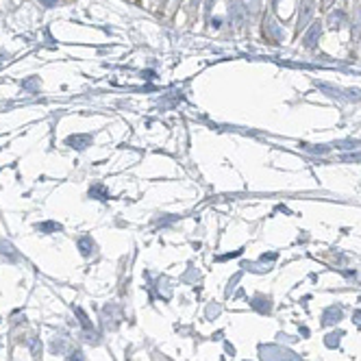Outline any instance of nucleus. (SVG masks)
I'll return each mask as SVG.
<instances>
[{"label": "nucleus", "mask_w": 361, "mask_h": 361, "mask_svg": "<svg viewBox=\"0 0 361 361\" xmlns=\"http://www.w3.org/2000/svg\"><path fill=\"white\" fill-rule=\"evenodd\" d=\"M70 361H85V357H83V352L81 350H74L70 355Z\"/></svg>", "instance_id": "17"}, {"label": "nucleus", "mask_w": 361, "mask_h": 361, "mask_svg": "<svg viewBox=\"0 0 361 361\" xmlns=\"http://www.w3.org/2000/svg\"><path fill=\"white\" fill-rule=\"evenodd\" d=\"M324 3H333V0H324Z\"/></svg>", "instance_id": "22"}, {"label": "nucleus", "mask_w": 361, "mask_h": 361, "mask_svg": "<svg viewBox=\"0 0 361 361\" xmlns=\"http://www.w3.org/2000/svg\"><path fill=\"white\" fill-rule=\"evenodd\" d=\"M355 320H359V322H361V313H355Z\"/></svg>", "instance_id": "21"}, {"label": "nucleus", "mask_w": 361, "mask_h": 361, "mask_svg": "<svg viewBox=\"0 0 361 361\" xmlns=\"http://www.w3.org/2000/svg\"><path fill=\"white\" fill-rule=\"evenodd\" d=\"M92 196H100V198H107V190L103 185H96V187H92Z\"/></svg>", "instance_id": "14"}, {"label": "nucleus", "mask_w": 361, "mask_h": 361, "mask_svg": "<svg viewBox=\"0 0 361 361\" xmlns=\"http://www.w3.org/2000/svg\"><path fill=\"white\" fill-rule=\"evenodd\" d=\"M213 313H215V315H218V313H220V307H218V305H215V307H213V305H211V307H209V318H211Z\"/></svg>", "instance_id": "18"}, {"label": "nucleus", "mask_w": 361, "mask_h": 361, "mask_svg": "<svg viewBox=\"0 0 361 361\" xmlns=\"http://www.w3.org/2000/svg\"><path fill=\"white\" fill-rule=\"evenodd\" d=\"M198 3H200V0H192V7H198Z\"/></svg>", "instance_id": "20"}, {"label": "nucleus", "mask_w": 361, "mask_h": 361, "mask_svg": "<svg viewBox=\"0 0 361 361\" xmlns=\"http://www.w3.org/2000/svg\"><path fill=\"white\" fill-rule=\"evenodd\" d=\"M39 342H37V337H31V350H33V355H39Z\"/></svg>", "instance_id": "16"}, {"label": "nucleus", "mask_w": 361, "mask_h": 361, "mask_svg": "<svg viewBox=\"0 0 361 361\" xmlns=\"http://www.w3.org/2000/svg\"><path fill=\"white\" fill-rule=\"evenodd\" d=\"M76 315H78V318H81V324H83V327H85V329H87V331H89V329H92V322H89V318H87V315H85V311H83V309H81V307H76Z\"/></svg>", "instance_id": "13"}, {"label": "nucleus", "mask_w": 361, "mask_h": 361, "mask_svg": "<svg viewBox=\"0 0 361 361\" xmlns=\"http://www.w3.org/2000/svg\"><path fill=\"white\" fill-rule=\"evenodd\" d=\"M78 250H81L83 257H89L92 250H94V240L92 237H81V240H78Z\"/></svg>", "instance_id": "8"}, {"label": "nucleus", "mask_w": 361, "mask_h": 361, "mask_svg": "<svg viewBox=\"0 0 361 361\" xmlns=\"http://www.w3.org/2000/svg\"><path fill=\"white\" fill-rule=\"evenodd\" d=\"M250 305L257 309V311H261V313H268L272 305H270V298H265V296H255V298L250 300Z\"/></svg>", "instance_id": "6"}, {"label": "nucleus", "mask_w": 361, "mask_h": 361, "mask_svg": "<svg viewBox=\"0 0 361 361\" xmlns=\"http://www.w3.org/2000/svg\"><path fill=\"white\" fill-rule=\"evenodd\" d=\"M0 255L7 257L9 261H16V259H20V252L16 250V246H13L11 242H0Z\"/></svg>", "instance_id": "5"}, {"label": "nucleus", "mask_w": 361, "mask_h": 361, "mask_svg": "<svg viewBox=\"0 0 361 361\" xmlns=\"http://www.w3.org/2000/svg\"><path fill=\"white\" fill-rule=\"evenodd\" d=\"M259 355H261L263 361H300L296 352L283 348V346H261Z\"/></svg>", "instance_id": "1"}, {"label": "nucleus", "mask_w": 361, "mask_h": 361, "mask_svg": "<svg viewBox=\"0 0 361 361\" xmlns=\"http://www.w3.org/2000/svg\"><path fill=\"white\" fill-rule=\"evenodd\" d=\"M50 348H53V352H55V355H59V352H63V350H66V339H59V337H57L55 339V342H53V346H50Z\"/></svg>", "instance_id": "12"}, {"label": "nucleus", "mask_w": 361, "mask_h": 361, "mask_svg": "<svg viewBox=\"0 0 361 361\" xmlns=\"http://www.w3.org/2000/svg\"><path fill=\"white\" fill-rule=\"evenodd\" d=\"M342 309H339V307H329L327 309V311H324L322 313V324H324V327H331V324H335V322H339V320H342Z\"/></svg>", "instance_id": "2"}, {"label": "nucleus", "mask_w": 361, "mask_h": 361, "mask_svg": "<svg viewBox=\"0 0 361 361\" xmlns=\"http://www.w3.org/2000/svg\"><path fill=\"white\" fill-rule=\"evenodd\" d=\"M311 13H313V7H311V0H305V9L300 11V20H298V24H300V28L302 26H307V22H309V18H311Z\"/></svg>", "instance_id": "9"}, {"label": "nucleus", "mask_w": 361, "mask_h": 361, "mask_svg": "<svg viewBox=\"0 0 361 361\" xmlns=\"http://www.w3.org/2000/svg\"><path fill=\"white\" fill-rule=\"evenodd\" d=\"M318 37H320V24H311L309 26V31L305 33V37H302V41H305L307 48H313Z\"/></svg>", "instance_id": "4"}, {"label": "nucleus", "mask_w": 361, "mask_h": 361, "mask_svg": "<svg viewBox=\"0 0 361 361\" xmlns=\"http://www.w3.org/2000/svg\"><path fill=\"white\" fill-rule=\"evenodd\" d=\"M342 335H344L342 331H337V333H329L327 339H324V344H327L329 348H335V346L339 344V337H342Z\"/></svg>", "instance_id": "11"}, {"label": "nucleus", "mask_w": 361, "mask_h": 361, "mask_svg": "<svg viewBox=\"0 0 361 361\" xmlns=\"http://www.w3.org/2000/svg\"><path fill=\"white\" fill-rule=\"evenodd\" d=\"M242 3H244V7H246L248 11H255L259 7V0H242Z\"/></svg>", "instance_id": "15"}, {"label": "nucleus", "mask_w": 361, "mask_h": 361, "mask_svg": "<svg viewBox=\"0 0 361 361\" xmlns=\"http://www.w3.org/2000/svg\"><path fill=\"white\" fill-rule=\"evenodd\" d=\"M213 9V0H207V5H205V11L209 13V11H211Z\"/></svg>", "instance_id": "19"}, {"label": "nucleus", "mask_w": 361, "mask_h": 361, "mask_svg": "<svg viewBox=\"0 0 361 361\" xmlns=\"http://www.w3.org/2000/svg\"><path fill=\"white\" fill-rule=\"evenodd\" d=\"M344 20H346V13H344V11H333V13H331V16L327 18V24H329L331 28H339Z\"/></svg>", "instance_id": "7"}, {"label": "nucleus", "mask_w": 361, "mask_h": 361, "mask_svg": "<svg viewBox=\"0 0 361 361\" xmlns=\"http://www.w3.org/2000/svg\"><path fill=\"white\" fill-rule=\"evenodd\" d=\"M68 144L76 150H85L87 146H92V135H72L68 137Z\"/></svg>", "instance_id": "3"}, {"label": "nucleus", "mask_w": 361, "mask_h": 361, "mask_svg": "<svg viewBox=\"0 0 361 361\" xmlns=\"http://www.w3.org/2000/svg\"><path fill=\"white\" fill-rule=\"evenodd\" d=\"M37 231H41V233H57V231H61V224H57V222H41V224H37Z\"/></svg>", "instance_id": "10"}]
</instances>
